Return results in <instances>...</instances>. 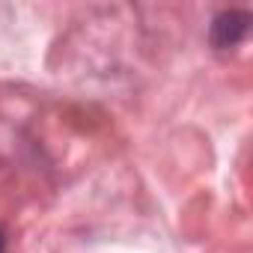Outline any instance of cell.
I'll return each mask as SVG.
<instances>
[{"label":"cell","instance_id":"6da1fadb","mask_svg":"<svg viewBox=\"0 0 253 253\" xmlns=\"http://www.w3.org/2000/svg\"><path fill=\"white\" fill-rule=\"evenodd\" d=\"M247 24H250V18H247L244 12H223V15H217L214 24H211V42H214L220 51H223V48H232V45H238L241 36L247 33Z\"/></svg>","mask_w":253,"mask_h":253},{"label":"cell","instance_id":"7a4b0ae2","mask_svg":"<svg viewBox=\"0 0 253 253\" xmlns=\"http://www.w3.org/2000/svg\"><path fill=\"white\" fill-rule=\"evenodd\" d=\"M0 253H3V232H0Z\"/></svg>","mask_w":253,"mask_h":253}]
</instances>
